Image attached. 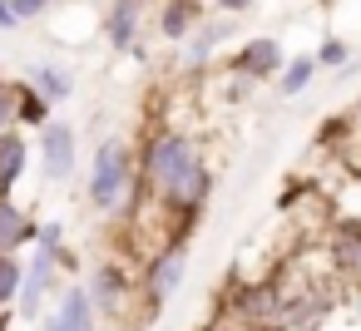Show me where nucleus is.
<instances>
[{
	"label": "nucleus",
	"instance_id": "1",
	"mask_svg": "<svg viewBox=\"0 0 361 331\" xmlns=\"http://www.w3.org/2000/svg\"><path fill=\"white\" fill-rule=\"evenodd\" d=\"M139 188L144 198H154L159 208H169L183 232L193 227V218L203 213V203L213 198V163L198 134L159 124L154 134H144L139 144Z\"/></svg>",
	"mask_w": 361,
	"mask_h": 331
},
{
	"label": "nucleus",
	"instance_id": "2",
	"mask_svg": "<svg viewBox=\"0 0 361 331\" xmlns=\"http://www.w3.org/2000/svg\"><path fill=\"white\" fill-rule=\"evenodd\" d=\"M85 193H90V208L94 213H129L134 198H139V149L129 139H99L94 154H90V173H85Z\"/></svg>",
	"mask_w": 361,
	"mask_h": 331
},
{
	"label": "nucleus",
	"instance_id": "3",
	"mask_svg": "<svg viewBox=\"0 0 361 331\" xmlns=\"http://www.w3.org/2000/svg\"><path fill=\"white\" fill-rule=\"evenodd\" d=\"M183 277H188V237H169L164 247L149 252V262L139 272V301H144V311L149 316L164 311V301L183 287Z\"/></svg>",
	"mask_w": 361,
	"mask_h": 331
},
{
	"label": "nucleus",
	"instance_id": "4",
	"mask_svg": "<svg viewBox=\"0 0 361 331\" xmlns=\"http://www.w3.org/2000/svg\"><path fill=\"white\" fill-rule=\"evenodd\" d=\"M75 257L70 252H50V247H35L30 252V267H25V282H20V321H40L45 316V296H60V272H70Z\"/></svg>",
	"mask_w": 361,
	"mask_h": 331
},
{
	"label": "nucleus",
	"instance_id": "5",
	"mask_svg": "<svg viewBox=\"0 0 361 331\" xmlns=\"http://www.w3.org/2000/svg\"><path fill=\"white\" fill-rule=\"evenodd\" d=\"M40 139V173L50 178V183H70L75 178V168H80V134H75V124H65V119H50L45 129H35Z\"/></svg>",
	"mask_w": 361,
	"mask_h": 331
},
{
	"label": "nucleus",
	"instance_id": "6",
	"mask_svg": "<svg viewBox=\"0 0 361 331\" xmlns=\"http://www.w3.org/2000/svg\"><path fill=\"white\" fill-rule=\"evenodd\" d=\"M35 331H99V311H94L90 287L85 282H65L55 311H45L35 321Z\"/></svg>",
	"mask_w": 361,
	"mask_h": 331
},
{
	"label": "nucleus",
	"instance_id": "7",
	"mask_svg": "<svg viewBox=\"0 0 361 331\" xmlns=\"http://www.w3.org/2000/svg\"><path fill=\"white\" fill-rule=\"evenodd\" d=\"M85 287H90V296H94L99 321H104V316L114 321V316L124 311V301H129V296H139V282H129V272H124L119 262H99V267H94V277H90Z\"/></svg>",
	"mask_w": 361,
	"mask_h": 331
},
{
	"label": "nucleus",
	"instance_id": "8",
	"mask_svg": "<svg viewBox=\"0 0 361 331\" xmlns=\"http://www.w3.org/2000/svg\"><path fill=\"white\" fill-rule=\"evenodd\" d=\"M223 40H233V15H223V11H218V20H203V25L183 40V55H178V60H183V70H188V75H203V70L213 65V55H218V45H223Z\"/></svg>",
	"mask_w": 361,
	"mask_h": 331
},
{
	"label": "nucleus",
	"instance_id": "9",
	"mask_svg": "<svg viewBox=\"0 0 361 331\" xmlns=\"http://www.w3.org/2000/svg\"><path fill=\"white\" fill-rule=\"evenodd\" d=\"M282 65H287V55H282V45L272 40V35H262V40H247L233 60H228V70H238V75H247L252 85H262V80H277L282 75Z\"/></svg>",
	"mask_w": 361,
	"mask_h": 331
},
{
	"label": "nucleus",
	"instance_id": "10",
	"mask_svg": "<svg viewBox=\"0 0 361 331\" xmlns=\"http://www.w3.org/2000/svg\"><path fill=\"white\" fill-rule=\"evenodd\" d=\"M139 30H144V6H129V0H114L99 20V40L114 50V55H129L139 45Z\"/></svg>",
	"mask_w": 361,
	"mask_h": 331
},
{
	"label": "nucleus",
	"instance_id": "11",
	"mask_svg": "<svg viewBox=\"0 0 361 331\" xmlns=\"http://www.w3.org/2000/svg\"><path fill=\"white\" fill-rule=\"evenodd\" d=\"M35 213L25 203H16V193H0V252H20L35 247Z\"/></svg>",
	"mask_w": 361,
	"mask_h": 331
},
{
	"label": "nucleus",
	"instance_id": "12",
	"mask_svg": "<svg viewBox=\"0 0 361 331\" xmlns=\"http://www.w3.org/2000/svg\"><path fill=\"white\" fill-rule=\"evenodd\" d=\"M30 173V139L16 129L0 134V193H16V183Z\"/></svg>",
	"mask_w": 361,
	"mask_h": 331
},
{
	"label": "nucleus",
	"instance_id": "13",
	"mask_svg": "<svg viewBox=\"0 0 361 331\" xmlns=\"http://www.w3.org/2000/svg\"><path fill=\"white\" fill-rule=\"evenodd\" d=\"M203 20H208V15H203L198 0H169V6L159 11V35H164L169 45H183Z\"/></svg>",
	"mask_w": 361,
	"mask_h": 331
},
{
	"label": "nucleus",
	"instance_id": "14",
	"mask_svg": "<svg viewBox=\"0 0 361 331\" xmlns=\"http://www.w3.org/2000/svg\"><path fill=\"white\" fill-rule=\"evenodd\" d=\"M25 80H30L50 104H65V99L75 94V75H70L65 65H55V60H35V65L25 70Z\"/></svg>",
	"mask_w": 361,
	"mask_h": 331
},
{
	"label": "nucleus",
	"instance_id": "15",
	"mask_svg": "<svg viewBox=\"0 0 361 331\" xmlns=\"http://www.w3.org/2000/svg\"><path fill=\"white\" fill-rule=\"evenodd\" d=\"M317 55H292L287 65H282V75H277V94L282 99H297V94H307V85L317 80Z\"/></svg>",
	"mask_w": 361,
	"mask_h": 331
},
{
	"label": "nucleus",
	"instance_id": "16",
	"mask_svg": "<svg viewBox=\"0 0 361 331\" xmlns=\"http://www.w3.org/2000/svg\"><path fill=\"white\" fill-rule=\"evenodd\" d=\"M50 109H55V104H50V99H45V94L30 85V80H20V104H16V119H20V129H45V124L55 119Z\"/></svg>",
	"mask_w": 361,
	"mask_h": 331
},
{
	"label": "nucleus",
	"instance_id": "17",
	"mask_svg": "<svg viewBox=\"0 0 361 331\" xmlns=\"http://www.w3.org/2000/svg\"><path fill=\"white\" fill-rule=\"evenodd\" d=\"M20 282H25V262H20V252H0V311L20 301Z\"/></svg>",
	"mask_w": 361,
	"mask_h": 331
},
{
	"label": "nucleus",
	"instance_id": "18",
	"mask_svg": "<svg viewBox=\"0 0 361 331\" xmlns=\"http://www.w3.org/2000/svg\"><path fill=\"white\" fill-rule=\"evenodd\" d=\"M16 104H20V85H11V80H0V134L20 124V119H16Z\"/></svg>",
	"mask_w": 361,
	"mask_h": 331
},
{
	"label": "nucleus",
	"instance_id": "19",
	"mask_svg": "<svg viewBox=\"0 0 361 331\" xmlns=\"http://www.w3.org/2000/svg\"><path fill=\"white\" fill-rule=\"evenodd\" d=\"M346 60H351V45H346V40H336V35L322 40V50H317V65H322V70H341Z\"/></svg>",
	"mask_w": 361,
	"mask_h": 331
},
{
	"label": "nucleus",
	"instance_id": "20",
	"mask_svg": "<svg viewBox=\"0 0 361 331\" xmlns=\"http://www.w3.org/2000/svg\"><path fill=\"white\" fill-rule=\"evenodd\" d=\"M35 247H50V252H70V247H65V223H60V218H45V223L35 227Z\"/></svg>",
	"mask_w": 361,
	"mask_h": 331
},
{
	"label": "nucleus",
	"instance_id": "21",
	"mask_svg": "<svg viewBox=\"0 0 361 331\" xmlns=\"http://www.w3.org/2000/svg\"><path fill=\"white\" fill-rule=\"evenodd\" d=\"M11 11L20 15V25L25 20H45L50 15V0H11Z\"/></svg>",
	"mask_w": 361,
	"mask_h": 331
},
{
	"label": "nucleus",
	"instance_id": "22",
	"mask_svg": "<svg viewBox=\"0 0 361 331\" xmlns=\"http://www.w3.org/2000/svg\"><path fill=\"white\" fill-rule=\"evenodd\" d=\"M213 6H218L223 15H243V11H252V0H213Z\"/></svg>",
	"mask_w": 361,
	"mask_h": 331
},
{
	"label": "nucleus",
	"instance_id": "23",
	"mask_svg": "<svg viewBox=\"0 0 361 331\" xmlns=\"http://www.w3.org/2000/svg\"><path fill=\"white\" fill-rule=\"evenodd\" d=\"M20 25V15L11 11V0H0V30H16Z\"/></svg>",
	"mask_w": 361,
	"mask_h": 331
},
{
	"label": "nucleus",
	"instance_id": "24",
	"mask_svg": "<svg viewBox=\"0 0 361 331\" xmlns=\"http://www.w3.org/2000/svg\"><path fill=\"white\" fill-rule=\"evenodd\" d=\"M129 6H149V0H129Z\"/></svg>",
	"mask_w": 361,
	"mask_h": 331
}]
</instances>
